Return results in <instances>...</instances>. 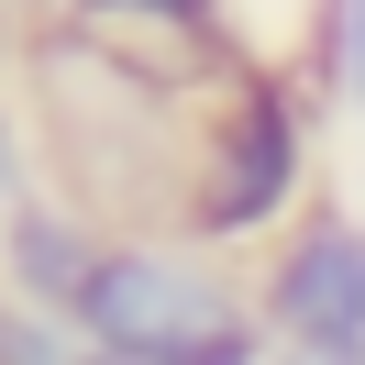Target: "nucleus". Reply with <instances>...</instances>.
I'll use <instances>...</instances> for the list:
<instances>
[{"mask_svg": "<svg viewBox=\"0 0 365 365\" xmlns=\"http://www.w3.org/2000/svg\"><path fill=\"white\" fill-rule=\"evenodd\" d=\"M78 332L111 343L122 365H266L277 332L210 255L188 244H100L89 288L67 299Z\"/></svg>", "mask_w": 365, "mask_h": 365, "instance_id": "nucleus-1", "label": "nucleus"}, {"mask_svg": "<svg viewBox=\"0 0 365 365\" xmlns=\"http://www.w3.org/2000/svg\"><path fill=\"white\" fill-rule=\"evenodd\" d=\"M310 200V100L288 67H222L210 111L188 133V188L178 222L200 244H255Z\"/></svg>", "mask_w": 365, "mask_h": 365, "instance_id": "nucleus-2", "label": "nucleus"}, {"mask_svg": "<svg viewBox=\"0 0 365 365\" xmlns=\"http://www.w3.org/2000/svg\"><path fill=\"white\" fill-rule=\"evenodd\" d=\"M255 310H266V332H277L288 365H365V222L310 210L266 255Z\"/></svg>", "mask_w": 365, "mask_h": 365, "instance_id": "nucleus-3", "label": "nucleus"}, {"mask_svg": "<svg viewBox=\"0 0 365 365\" xmlns=\"http://www.w3.org/2000/svg\"><path fill=\"white\" fill-rule=\"evenodd\" d=\"M78 34H100V45H122V56H155V67H178V78H200V67H244L232 56V34H222V0H56Z\"/></svg>", "mask_w": 365, "mask_h": 365, "instance_id": "nucleus-4", "label": "nucleus"}, {"mask_svg": "<svg viewBox=\"0 0 365 365\" xmlns=\"http://www.w3.org/2000/svg\"><path fill=\"white\" fill-rule=\"evenodd\" d=\"M100 244H111V232H100L89 210H45V200H11V232H0V255H11V288H23L34 310H67V299L89 288Z\"/></svg>", "mask_w": 365, "mask_h": 365, "instance_id": "nucleus-5", "label": "nucleus"}, {"mask_svg": "<svg viewBox=\"0 0 365 365\" xmlns=\"http://www.w3.org/2000/svg\"><path fill=\"white\" fill-rule=\"evenodd\" d=\"M321 78L365 111V0H332V56H321Z\"/></svg>", "mask_w": 365, "mask_h": 365, "instance_id": "nucleus-6", "label": "nucleus"}, {"mask_svg": "<svg viewBox=\"0 0 365 365\" xmlns=\"http://www.w3.org/2000/svg\"><path fill=\"white\" fill-rule=\"evenodd\" d=\"M0 200H23V133H11V111H0Z\"/></svg>", "mask_w": 365, "mask_h": 365, "instance_id": "nucleus-7", "label": "nucleus"}]
</instances>
